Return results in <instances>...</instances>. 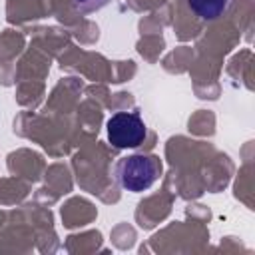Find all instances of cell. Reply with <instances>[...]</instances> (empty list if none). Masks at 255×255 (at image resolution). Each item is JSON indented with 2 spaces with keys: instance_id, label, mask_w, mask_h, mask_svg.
<instances>
[{
  "instance_id": "1",
  "label": "cell",
  "mask_w": 255,
  "mask_h": 255,
  "mask_svg": "<svg viewBox=\"0 0 255 255\" xmlns=\"http://www.w3.org/2000/svg\"><path fill=\"white\" fill-rule=\"evenodd\" d=\"M161 169V161L153 153H131L116 163L114 175L120 187L131 193H139L149 189L159 179Z\"/></svg>"
},
{
  "instance_id": "2",
  "label": "cell",
  "mask_w": 255,
  "mask_h": 255,
  "mask_svg": "<svg viewBox=\"0 0 255 255\" xmlns=\"http://www.w3.org/2000/svg\"><path fill=\"white\" fill-rule=\"evenodd\" d=\"M145 135L147 128L137 112H116L108 120V139L114 147H137Z\"/></svg>"
},
{
  "instance_id": "3",
  "label": "cell",
  "mask_w": 255,
  "mask_h": 255,
  "mask_svg": "<svg viewBox=\"0 0 255 255\" xmlns=\"http://www.w3.org/2000/svg\"><path fill=\"white\" fill-rule=\"evenodd\" d=\"M229 0H189L191 10L201 20H215L227 10Z\"/></svg>"
},
{
  "instance_id": "4",
  "label": "cell",
  "mask_w": 255,
  "mask_h": 255,
  "mask_svg": "<svg viewBox=\"0 0 255 255\" xmlns=\"http://www.w3.org/2000/svg\"><path fill=\"white\" fill-rule=\"evenodd\" d=\"M106 4H110V0H74L76 10H78V12H82V14L96 12V10L104 8Z\"/></svg>"
}]
</instances>
